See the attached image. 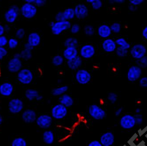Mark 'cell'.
Here are the masks:
<instances>
[{
	"instance_id": "cell-61",
	"label": "cell",
	"mask_w": 147,
	"mask_h": 146,
	"mask_svg": "<svg viewBox=\"0 0 147 146\" xmlns=\"http://www.w3.org/2000/svg\"><path fill=\"white\" fill-rule=\"evenodd\" d=\"M141 112V109L140 108H137L135 110V113L136 114H140Z\"/></svg>"
},
{
	"instance_id": "cell-24",
	"label": "cell",
	"mask_w": 147,
	"mask_h": 146,
	"mask_svg": "<svg viewBox=\"0 0 147 146\" xmlns=\"http://www.w3.org/2000/svg\"><path fill=\"white\" fill-rule=\"evenodd\" d=\"M97 32L99 36L103 38H109L111 33L110 26L104 24L100 25L98 27Z\"/></svg>"
},
{
	"instance_id": "cell-26",
	"label": "cell",
	"mask_w": 147,
	"mask_h": 146,
	"mask_svg": "<svg viewBox=\"0 0 147 146\" xmlns=\"http://www.w3.org/2000/svg\"><path fill=\"white\" fill-rule=\"evenodd\" d=\"M39 94L37 90L34 89H28L25 92V96L29 101H33L36 100L37 96Z\"/></svg>"
},
{
	"instance_id": "cell-2",
	"label": "cell",
	"mask_w": 147,
	"mask_h": 146,
	"mask_svg": "<svg viewBox=\"0 0 147 146\" xmlns=\"http://www.w3.org/2000/svg\"><path fill=\"white\" fill-rule=\"evenodd\" d=\"M68 114V109L61 104L54 105L51 109V115L53 119L61 120Z\"/></svg>"
},
{
	"instance_id": "cell-31",
	"label": "cell",
	"mask_w": 147,
	"mask_h": 146,
	"mask_svg": "<svg viewBox=\"0 0 147 146\" xmlns=\"http://www.w3.org/2000/svg\"><path fill=\"white\" fill-rule=\"evenodd\" d=\"M117 45H119V47H121L124 48L128 50L130 48V45L127 41L123 38H120L118 39L115 41Z\"/></svg>"
},
{
	"instance_id": "cell-3",
	"label": "cell",
	"mask_w": 147,
	"mask_h": 146,
	"mask_svg": "<svg viewBox=\"0 0 147 146\" xmlns=\"http://www.w3.org/2000/svg\"><path fill=\"white\" fill-rule=\"evenodd\" d=\"M20 13L26 19H32L37 14V7L34 4L25 3L20 8Z\"/></svg>"
},
{
	"instance_id": "cell-43",
	"label": "cell",
	"mask_w": 147,
	"mask_h": 146,
	"mask_svg": "<svg viewBox=\"0 0 147 146\" xmlns=\"http://www.w3.org/2000/svg\"><path fill=\"white\" fill-rule=\"evenodd\" d=\"M55 20L56 22H62L65 21L63 11H59L57 13L55 16Z\"/></svg>"
},
{
	"instance_id": "cell-36",
	"label": "cell",
	"mask_w": 147,
	"mask_h": 146,
	"mask_svg": "<svg viewBox=\"0 0 147 146\" xmlns=\"http://www.w3.org/2000/svg\"><path fill=\"white\" fill-rule=\"evenodd\" d=\"M115 52L118 56L119 57H124L127 54L128 50L125 49L121 47H118L115 50Z\"/></svg>"
},
{
	"instance_id": "cell-15",
	"label": "cell",
	"mask_w": 147,
	"mask_h": 146,
	"mask_svg": "<svg viewBox=\"0 0 147 146\" xmlns=\"http://www.w3.org/2000/svg\"><path fill=\"white\" fill-rule=\"evenodd\" d=\"M95 48L91 44H86L83 45L80 49V54L81 58L85 59L91 58L95 54Z\"/></svg>"
},
{
	"instance_id": "cell-23",
	"label": "cell",
	"mask_w": 147,
	"mask_h": 146,
	"mask_svg": "<svg viewBox=\"0 0 147 146\" xmlns=\"http://www.w3.org/2000/svg\"><path fill=\"white\" fill-rule=\"evenodd\" d=\"M82 64V58L78 56L71 60L67 61V65L68 68L72 70H76L81 67Z\"/></svg>"
},
{
	"instance_id": "cell-1",
	"label": "cell",
	"mask_w": 147,
	"mask_h": 146,
	"mask_svg": "<svg viewBox=\"0 0 147 146\" xmlns=\"http://www.w3.org/2000/svg\"><path fill=\"white\" fill-rule=\"evenodd\" d=\"M88 113L90 116L96 120H102L106 117L105 111L96 104H92L89 106Z\"/></svg>"
},
{
	"instance_id": "cell-48",
	"label": "cell",
	"mask_w": 147,
	"mask_h": 146,
	"mask_svg": "<svg viewBox=\"0 0 147 146\" xmlns=\"http://www.w3.org/2000/svg\"><path fill=\"white\" fill-rule=\"evenodd\" d=\"M8 50L5 47H0V55L4 58L8 54Z\"/></svg>"
},
{
	"instance_id": "cell-18",
	"label": "cell",
	"mask_w": 147,
	"mask_h": 146,
	"mask_svg": "<svg viewBox=\"0 0 147 146\" xmlns=\"http://www.w3.org/2000/svg\"><path fill=\"white\" fill-rule=\"evenodd\" d=\"M14 89V86L10 82H3L0 85V94L5 97H9L12 94Z\"/></svg>"
},
{
	"instance_id": "cell-60",
	"label": "cell",
	"mask_w": 147,
	"mask_h": 146,
	"mask_svg": "<svg viewBox=\"0 0 147 146\" xmlns=\"http://www.w3.org/2000/svg\"><path fill=\"white\" fill-rule=\"evenodd\" d=\"M25 3H29V4H34L35 0H25L24 1Z\"/></svg>"
},
{
	"instance_id": "cell-64",
	"label": "cell",
	"mask_w": 147,
	"mask_h": 146,
	"mask_svg": "<svg viewBox=\"0 0 147 146\" xmlns=\"http://www.w3.org/2000/svg\"><path fill=\"white\" fill-rule=\"evenodd\" d=\"M3 59V58H2V57H1V55H0V60H2V59Z\"/></svg>"
},
{
	"instance_id": "cell-39",
	"label": "cell",
	"mask_w": 147,
	"mask_h": 146,
	"mask_svg": "<svg viewBox=\"0 0 147 146\" xmlns=\"http://www.w3.org/2000/svg\"><path fill=\"white\" fill-rule=\"evenodd\" d=\"M111 32L115 33H118L121 31V25L120 24L118 23H115L112 24L110 26Z\"/></svg>"
},
{
	"instance_id": "cell-5",
	"label": "cell",
	"mask_w": 147,
	"mask_h": 146,
	"mask_svg": "<svg viewBox=\"0 0 147 146\" xmlns=\"http://www.w3.org/2000/svg\"><path fill=\"white\" fill-rule=\"evenodd\" d=\"M34 79L33 73L28 68H22L17 73V79L22 84H29Z\"/></svg>"
},
{
	"instance_id": "cell-59",
	"label": "cell",
	"mask_w": 147,
	"mask_h": 146,
	"mask_svg": "<svg viewBox=\"0 0 147 146\" xmlns=\"http://www.w3.org/2000/svg\"><path fill=\"white\" fill-rule=\"evenodd\" d=\"M114 1V2H113V3H118V4H122V3H123L124 2H125V1H123V0H115V1Z\"/></svg>"
},
{
	"instance_id": "cell-50",
	"label": "cell",
	"mask_w": 147,
	"mask_h": 146,
	"mask_svg": "<svg viewBox=\"0 0 147 146\" xmlns=\"http://www.w3.org/2000/svg\"><path fill=\"white\" fill-rule=\"evenodd\" d=\"M144 2V0H130L129 1V2H130L131 5L136 6L141 5Z\"/></svg>"
},
{
	"instance_id": "cell-34",
	"label": "cell",
	"mask_w": 147,
	"mask_h": 146,
	"mask_svg": "<svg viewBox=\"0 0 147 146\" xmlns=\"http://www.w3.org/2000/svg\"><path fill=\"white\" fill-rule=\"evenodd\" d=\"M136 63L138 66L140 68H145L147 67V56H145L141 59L136 60Z\"/></svg>"
},
{
	"instance_id": "cell-13",
	"label": "cell",
	"mask_w": 147,
	"mask_h": 146,
	"mask_svg": "<svg viewBox=\"0 0 147 146\" xmlns=\"http://www.w3.org/2000/svg\"><path fill=\"white\" fill-rule=\"evenodd\" d=\"M142 74V68L137 66L130 67L127 72L128 80L129 81L135 82L141 77Z\"/></svg>"
},
{
	"instance_id": "cell-29",
	"label": "cell",
	"mask_w": 147,
	"mask_h": 146,
	"mask_svg": "<svg viewBox=\"0 0 147 146\" xmlns=\"http://www.w3.org/2000/svg\"><path fill=\"white\" fill-rule=\"evenodd\" d=\"M11 146H28L26 140L22 137L15 138L11 142Z\"/></svg>"
},
{
	"instance_id": "cell-42",
	"label": "cell",
	"mask_w": 147,
	"mask_h": 146,
	"mask_svg": "<svg viewBox=\"0 0 147 146\" xmlns=\"http://www.w3.org/2000/svg\"><path fill=\"white\" fill-rule=\"evenodd\" d=\"M9 39L5 35L0 37V47H5L8 45Z\"/></svg>"
},
{
	"instance_id": "cell-8",
	"label": "cell",
	"mask_w": 147,
	"mask_h": 146,
	"mask_svg": "<svg viewBox=\"0 0 147 146\" xmlns=\"http://www.w3.org/2000/svg\"><path fill=\"white\" fill-rule=\"evenodd\" d=\"M120 126L124 129L133 128L136 125L134 116L130 114L123 115L120 119Z\"/></svg>"
},
{
	"instance_id": "cell-25",
	"label": "cell",
	"mask_w": 147,
	"mask_h": 146,
	"mask_svg": "<svg viewBox=\"0 0 147 146\" xmlns=\"http://www.w3.org/2000/svg\"><path fill=\"white\" fill-rule=\"evenodd\" d=\"M42 140L47 145H52L55 141L54 133L51 130H46L42 134Z\"/></svg>"
},
{
	"instance_id": "cell-30",
	"label": "cell",
	"mask_w": 147,
	"mask_h": 146,
	"mask_svg": "<svg viewBox=\"0 0 147 146\" xmlns=\"http://www.w3.org/2000/svg\"><path fill=\"white\" fill-rule=\"evenodd\" d=\"M65 20L69 21L76 17L75 10L73 8H67L63 11Z\"/></svg>"
},
{
	"instance_id": "cell-32",
	"label": "cell",
	"mask_w": 147,
	"mask_h": 146,
	"mask_svg": "<svg viewBox=\"0 0 147 146\" xmlns=\"http://www.w3.org/2000/svg\"><path fill=\"white\" fill-rule=\"evenodd\" d=\"M20 54L21 55V59L25 61H28L32 58V51L24 49L20 52Z\"/></svg>"
},
{
	"instance_id": "cell-51",
	"label": "cell",
	"mask_w": 147,
	"mask_h": 146,
	"mask_svg": "<svg viewBox=\"0 0 147 146\" xmlns=\"http://www.w3.org/2000/svg\"><path fill=\"white\" fill-rule=\"evenodd\" d=\"M24 49H26V50L32 51V50L34 49V48L32 47V46H31L30 44H29L28 43H26L24 45Z\"/></svg>"
},
{
	"instance_id": "cell-55",
	"label": "cell",
	"mask_w": 147,
	"mask_h": 146,
	"mask_svg": "<svg viewBox=\"0 0 147 146\" xmlns=\"http://www.w3.org/2000/svg\"><path fill=\"white\" fill-rule=\"evenodd\" d=\"M142 36L145 39L147 40V26H146L143 30Z\"/></svg>"
},
{
	"instance_id": "cell-17",
	"label": "cell",
	"mask_w": 147,
	"mask_h": 146,
	"mask_svg": "<svg viewBox=\"0 0 147 146\" xmlns=\"http://www.w3.org/2000/svg\"><path fill=\"white\" fill-rule=\"evenodd\" d=\"M74 10L76 17L79 19H83L88 16L89 9L84 4H78L76 6Z\"/></svg>"
},
{
	"instance_id": "cell-14",
	"label": "cell",
	"mask_w": 147,
	"mask_h": 146,
	"mask_svg": "<svg viewBox=\"0 0 147 146\" xmlns=\"http://www.w3.org/2000/svg\"><path fill=\"white\" fill-rule=\"evenodd\" d=\"M21 117L24 123L30 124L36 122L38 116L35 111L31 109H27L23 112Z\"/></svg>"
},
{
	"instance_id": "cell-45",
	"label": "cell",
	"mask_w": 147,
	"mask_h": 146,
	"mask_svg": "<svg viewBox=\"0 0 147 146\" xmlns=\"http://www.w3.org/2000/svg\"><path fill=\"white\" fill-rule=\"evenodd\" d=\"M134 116L136 124L140 125L142 123L143 119L142 115H141V114H136L135 115H134Z\"/></svg>"
},
{
	"instance_id": "cell-4",
	"label": "cell",
	"mask_w": 147,
	"mask_h": 146,
	"mask_svg": "<svg viewBox=\"0 0 147 146\" xmlns=\"http://www.w3.org/2000/svg\"><path fill=\"white\" fill-rule=\"evenodd\" d=\"M20 13L19 7L17 5H12L5 12L4 14L5 20L8 23H13L19 17Z\"/></svg>"
},
{
	"instance_id": "cell-28",
	"label": "cell",
	"mask_w": 147,
	"mask_h": 146,
	"mask_svg": "<svg viewBox=\"0 0 147 146\" xmlns=\"http://www.w3.org/2000/svg\"><path fill=\"white\" fill-rule=\"evenodd\" d=\"M78 40L75 38H68L65 40L64 43V46L66 48H76L78 46Z\"/></svg>"
},
{
	"instance_id": "cell-21",
	"label": "cell",
	"mask_w": 147,
	"mask_h": 146,
	"mask_svg": "<svg viewBox=\"0 0 147 146\" xmlns=\"http://www.w3.org/2000/svg\"><path fill=\"white\" fill-rule=\"evenodd\" d=\"M59 102L67 108L71 107L74 104V100L70 95L64 94L59 96Z\"/></svg>"
},
{
	"instance_id": "cell-20",
	"label": "cell",
	"mask_w": 147,
	"mask_h": 146,
	"mask_svg": "<svg viewBox=\"0 0 147 146\" xmlns=\"http://www.w3.org/2000/svg\"><path fill=\"white\" fill-rule=\"evenodd\" d=\"M41 38L37 32H32L29 34L27 43L34 48L38 47L41 43Z\"/></svg>"
},
{
	"instance_id": "cell-58",
	"label": "cell",
	"mask_w": 147,
	"mask_h": 146,
	"mask_svg": "<svg viewBox=\"0 0 147 146\" xmlns=\"http://www.w3.org/2000/svg\"><path fill=\"white\" fill-rule=\"evenodd\" d=\"M43 99V96L39 94L36 98V100L38 101H41V100H42Z\"/></svg>"
},
{
	"instance_id": "cell-35",
	"label": "cell",
	"mask_w": 147,
	"mask_h": 146,
	"mask_svg": "<svg viewBox=\"0 0 147 146\" xmlns=\"http://www.w3.org/2000/svg\"><path fill=\"white\" fill-rule=\"evenodd\" d=\"M19 45V40L16 38H11L8 41V46L10 49H14L18 47Z\"/></svg>"
},
{
	"instance_id": "cell-33",
	"label": "cell",
	"mask_w": 147,
	"mask_h": 146,
	"mask_svg": "<svg viewBox=\"0 0 147 146\" xmlns=\"http://www.w3.org/2000/svg\"><path fill=\"white\" fill-rule=\"evenodd\" d=\"M52 63L55 66H59L63 64L64 58L60 55H55L52 59Z\"/></svg>"
},
{
	"instance_id": "cell-6",
	"label": "cell",
	"mask_w": 147,
	"mask_h": 146,
	"mask_svg": "<svg viewBox=\"0 0 147 146\" xmlns=\"http://www.w3.org/2000/svg\"><path fill=\"white\" fill-rule=\"evenodd\" d=\"M24 107V102L19 98H12L9 101L8 108L11 113L17 114L21 113Z\"/></svg>"
},
{
	"instance_id": "cell-49",
	"label": "cell",
	"mask_w": 147,
	"mask_h": 146,
	"mask_svg": "<svg viewBox=\"0 0 147 146\" xmlns=\"http://www.w3.org/2000/svg\"><path fill=\"white\" fill-rule=\"evenodd\" d=\"M87 146H103L100 141L98 140H93L88 143Z\"/></svg>"
},
{
	"instance_id": "cell-27",
	"label": "cell",
	"mask_w": 147,
	"mask_h": 146,
	"mask_svg": "<svg viewBox=\"0 0 147 146\" xmlns=\"http://www.w3.org/2000/svg\"><path fill=\"white\" fill-rule=\"evenodd\" d=\"M68 87L67 86H63L60 87L54 88L51 91V94L54 96H60L68 91Z\"/></svg>"
},
{
	"instance_id": "cell-56",
	"label": "cell",
	"mask_w": 147,
	"mask_h": 146,
	"mask_svg": "<svg viewBox=\"0 0 147 146\" xmlns=\"http://www.w3.org/2000/svg\"><path fill=\"white\" fill-rule=\"evenodd\" d=\"M5 33V29H4V25L0 24V37L4 35Z\"/></svg>"
},
{
	"instance_id": "cell-16",
	"label": "cell",
	"mask_w": 147,
	"mask_h": 146,
	"mask_svg": "<svg viewBox=\"0 0 147 146\" xmlns=\"http://www.w3.org/2000/svg\"><path fill=\"white\" fill-rule=\"evenodd\" d=\"M100 141L103 146H112L115 141L114 134L111 132H107L100 137Z\"/></svg>"
},
{
	"instance_id": "cell-11",
	"label": "cell",
	"mask_w": 147,
	"mask_h": 146,
	"mask_svg": "<svg viewBox=\"0 0 147 146\" xmlns=\"http://www.w3.org/2000/svg\"><path fill=\"white\" fill-rule=\"evenodd\" d=\"M147 52L146 47L142 44H135L130 49V53L133 58L136 60L145 56Z\"/></svg>"
},
{
	"instance_id": "cell-44",
	"label": "cell",
	"mask_w": 147,
	"mask_h": 146,
	"mask_svg": "<svg viewBox=\"0 0 147 146\" xmlns=\"http://www.w3.org/2000/svg\"><path fill=\"white\" fill-rule=\"evenodd\" d=\"M70 30H71V33L74 34L77 33L80 30V25L78 24H75L71 26Z\"/></svg>"
},
{
	"instance_id": "cell-38",
	"label": "cell",
	"mask_w": 147,
	"mask_h": 146,
	"mask_svg": "<svg viewBox=\"0 0 147 146\" xmlns=\"http://www.w3.org/2000/svg\"><path fill=\"white\" fill-rule=\"evenodd\" d=\"M26 34V31L24 28H20L17 29L16 32L15 36L17 39L21 40L24 38Z\"/></svg>"
},
{
	"instance_id": "cell-54",
	"label": "cell",
	"mask_w": 147,
	"mask_h": 146,
	"mask_svg": "<svg viewBox=\"0 0 147 146\" xmlns=\"http://www.w3.org/2000/svg\"><path fill=\"white\" fill-rule=\"evenodd\" d=\"M4 29H5V33H9L10 31L11 28L10 26L8 24L5 25H4Z\"/></svg>"
},
{
	"instance_id": "cell-46",
	"label": "cell",
	"mask_w": 147,
	"mask_h": 146,
	"mask_svg": "<svg viewBox=\"0 0 147 146\" xmlns=\"http://www.w3.org/2000/svg\"><path fill=\"white\" fill-rule=\"evenodd\" d=\"M140 86L144 88L147 87V77H144L141 78L139 81Z\"/></svg>"
},
{
	"instance_id": "cell-10",
	"label": "cell",
	"mask_w": 147,
	"mask_h": 146,
	"mask_svg": "<svg viewBox=\"0 0 147 146\" xmlns=\"http://www.w3.org/2000/svg\"><path fill=\"white\" fill-rule=\"evenodd\" d=\"M91 78L90 73L86 69H79L76 73V80L80 84H86L90 81Z\"/></svg>"
},
{
	"instance_id": "cell-63",
	"label": "cell",
	"mask_w": 147,
	"mask_h": 146,
	"mask_svg": "<svg viewBox=\"0 0 147 146\" xmlns=\"http://www.w3.org/2000/svg\"><path fill=\"white\" fill-rule=\"evenodd\" d=\"M55 23V22H51V23H50V25L51 27H53V26L54 25Z\"/></svg>"
},
{
	"instance_id": "cell-7",
	"label": "cell",
	"mask_w": 147,
	"mask_h": 146,
	"mask_svg": "<svg viewBox=\"0 0 147 146\" xmlns=\"http://www.w3.org/2000/svg\"><path fill=\"white\" fill-rule=\"evenodd\" d=\"M53 118L48 114H42L37 117L36 123L40 128L48 129L52 126Z\"/></svg>"
},
{
	"instance_id": "cell-41",
	"label": "cell",
	"mask_w": 147,
	"mask_h": 146,
	"mask_svg": "<svg viewBox=\"0 0 147 146\" xmlns=\"http://www.w3.org/2000/svg\"><path fill=\"white\" fill-rule=\"evenodd\" d=\"M92 7L95 10L100 9L102 7V2L100 0H93L91 3Z\"/></svg>"
},
{
	"instance_id": "cell-57",
	"label": "cell",
	"mask_w": 147,
	"mask_h": 146,
	"mask_svg": "<svg viewBox=\"0 0 147 146\" xmlns=\"http://www.w3.org/2000/svg\"><path fill=\"white\" fill-rule=\"evenodd\" d=\"M13 57L15 58L21 59L20 54V53H16L14 55H13Z\"/></svg>"
},
{
	"instance_id": "cell-47",
	"label": "cell",
	"mask_w": 147,
	"mask_h": 146,
	"mask_svg": "<svg viewBox=\"0 0 147 146\" xmlns=\"http://www.w3.org/2000/svg\"><path fill=\"white\" fill-rule=\"evenodd\" d=\"M46 1L45 0H35L34 5L36 7H41L44 6L46 4Z\"/></svg>"
},
{
	"instance_id": "cell-22",
	"label": "cell",
	"mask_w": 147,
	"mask_h": 146,
	"mask_svg": "<svg viewBox=\"0 0 147 146\" xmlns=\"http://www.w3.org/2000/svg\"><path fill=\"white\" fill-rule=\"evenodd\" d=\"M63 56L67 61L71 60L78 56V51L76 48H66L63 51Z\"/></svg>"
},
{
	"instance_id": "cell-40",
	"label": "cell",
	"mask_w": 147,
	"mask_h": 146,
	"mask_svg": "<svg viewBox=\"0 0 147 146\" xmlns=\"http://www.w3.org/2000/svg\"><path fill=\"white\" fill-rule=\"evenodd\" d=\"M107 99L111 104H115L118 99V96L114 92H111L108 94Z\"/></svg>"
},
{
	"instance_id": "cell-9",
	"label": "cell",
	"mask_w": 147,
	"mask_h": 146,
	"mask_svg": "<svg viewBox=\"0 0 147 146\" xmlns=\"http://www.w3.org/2000/svg\"><path fill=\"white\" fill-rule=\"evenodd\" d=\"M71 26V25L69 21L56 22L54 25L51 27V31L53 34L59 35L63 31L70 29Z\"/></svg>"
},
{
	"instance_id": "cell-19",
	"label": "cell",
	"mask_w": 147,
	"mask_h": 146,
	"mask_svg": "<svg viewBox=\"0 0 147 146\" xmlns=\"http://www.w3.org/2000/svg\"><path fill=\"white\" fill-rule=\"evenodd\" d=\"M103 50L106 52H114L117 48V44L114 40L111 39H107L103 41L102 44Z\"/></svg>"
},
{
	"instance_id": "cell-12",
	"label": "cell",
	"mask_w": 147,
	"mask_h": 146,
	"mask_svg": "<svg viewBox=\"0 0 147 146\" xmlns=\"http://www.w3.org/2000/svg\"><path fill=\"white\" fill-rule=\"evenodd\" d=\"M23 63L21 59L13 57L9 60L7 64V68L11 73H17L22 69Z\"/></svg>"
},
{
	"instance_id": "cell-53",
	"label": "cell",
	"mask_w": 147,
	"mask_h": 146,
	"mask_svg": "<svg viewBox=\"0 0 147 146\" xmlns=\"http://www.w3.org/2000/svg\"><path fill=\"white\" fill-rule=\"evenodd\" d=\"M129 10H130V11L134 12V11H136L138 9V7H137V6H136L130 5L129 6Z\"/></svg>"
},
{
	"instance_id": "cell-52",
	"label": "cell",
	"mask_w": 147,
	"mask_h": 146,
	"mask_svg": "<svg viewBox=\"0 0 147 146\" xmlns=\"http://www.w3.org/2000/svg\"><path fill=\"white\" fill-rule=\"evenodd\" d=\"M123 112V108H119L117 109L116 110V111L115 112V116H117V117H118V116H119L120 115H121V114Z\"/></svg>"
},
{
	"instance_id": "cell-37",
	"label": "cell",
	"mask_w": 147,
	"mask_h": 146,
	"mask_svg": "<svg viewBox=\"0 0 147 146\" xmlns=\"http://www.w3.org/2000/svg\"><path fill=\"white\" fill-rule=\"evenodd\" d=\"M84 32L87 36H92L94 34L95 29L92 25H87L84 27Z\"/></svg>"
},
{
	"instance_id": "cell-62",
	"label": "cell",
	"mask_w": 147,
	"mask_h": 146,
	"mask_svg": "<svg viewBox=\"0 0 147 146\" xmlns=\"http://www.w3.org/2000/svg\"><path fill=\"white\" fill-rule=\"evenodd\" d=\"M3 122V118H2V115L0 114V125H1Z\"/></svg>"
}]
</instances>
